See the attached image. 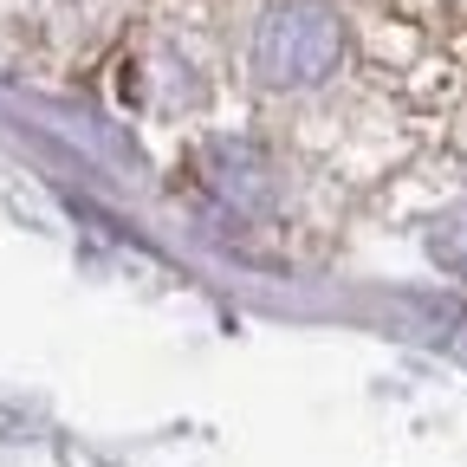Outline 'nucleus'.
<instances>
[{
    "label": "nucleus",
    "mask_w": 467,
    "mask_h": 467,
    "mask_svg": "<svg viewBox=\"0 0 467 467\" xmlns=\"http://www.w3.org/2000/svg\"><path fill=\"white\" fill-rule=\"evenodd\" d=\"M254 78L273 91H312L344 66V20L331 0H273L247 39Z\"/></svg>",
    "instance_id": "nucleus-1"
}]
</instances>
